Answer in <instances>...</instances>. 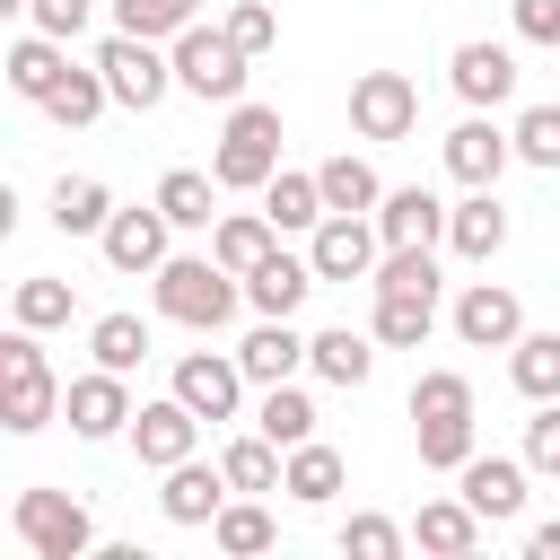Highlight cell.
I'll return each mask as SVG.
<instances>
[{"instance_id":"1","label":"cell","mask_w":560,"mask_h":560,"mask_svg":"<svg viewBox=\"0 0 560 560\" xmlns=\"http://www.w3.org/2000/svg\"><path fill=\"white\" fill-rule=\"evenodd\" d=\"M149 280H158V315L166 324H192V332H219L236 315V298H245V280L219 254H166Z\"/></svg>"},{"instance_id":"2","label":"cell","mask_w":560,"mask_h":560,"mask_svg":"<svg viewBox=\"0 0 560 560\" xmlns=\"http://www.w3.org/2000/svg\"><path fill=\"white\" fill-rule=\"evenodd\" d=\"M210 175L228 184V192H262L271 175H280V105H228V131H219V149H210Z\"/></svg>"},{"instance_id":"3","label":"cell","mask_w":560,"mask_h":560,"mask_svg":"<svg viewBox=\"0 0 560 560\" xmlns=\"http://www.w3.org/2000/svg\"><path fill=\"white\" fill-rule=\"evenodd\" d=\"M52 411H61V385H52L44 350H35V324H9V341H0V429L35 438Z\"/></svg>"},{"instance_id":"4","label":"cell","mask_w":560,"mask_h":560,"mask_svg":"<svg viewBox=\"0 0 560 560\" xmlns=\"http://www.w3.org/2000/svg\"><path fill=\"white\" fill-rule=\"evenodd\" d=\"M166 52H175V88H184V96H201V105H245V61H254V52H245L228 26H184Z\"/></svg>"},{"instance_id":"5","label":"cell","mask_w":560,"mask_h":560,"mask_svg":"<svg viewBox=\"0 0 560 560\" xmlns=\"http://www.w3.org/2000/svg\"><path fill=\"white\" fill-rule=\"evenodd\" d=\"M9 525H18V542H26L35 560H88V551H96V516H88L70 490H18Z\"/></svg>"},{"instance_id":"6","label":"cell","mask_w":560,"mask_h":560,"mask_svg":"<svg viewBox=\"0 0 560 560\" xmlns=\"http://www.w3.org/2000/svg\"><path fill=\"white\" fill-rule=\"evenodd\" d=\"M96 70H105L114 105H131V114H158L166 88H175V52H158L149 35H122V26L96 44Z\"/></svg>"},{"instance_id":"7","label":"cell","mask_w":560,"mask_h":560,"mask_svg":"<svg viewBox=\"0 0 560 560\" xmlns=\"http://www.w3.org/2000/svg\"><path fill=\"white\" fill-rule=\"evenodd\" d=\"M306 262H315L324 280H376L385 236H376V219H368V210H324V219L306 228Z\"/></svg>"},{"instance_id":"8","label":"cell","mask_w":560,"mask_h":560,"mask_svg":"<svg viewBox=\"0 0 560 560\" xmlns=\"http://www.w3.org/2000/svg\"><path fill=\"white\" fill-rule=\"evenodd\" d=\"M420 122V88L402 70H359L350 79V131L359 140H411Z\"/></svg>"},{"instance_id":"9","label":"cell","mask_w":560,"mask_h":560,"mask_svg":"<svg viewBox=\"0 0 560 560\" xmlns=\"http://www.w3.org/2000/svg\"><path fill=\"white\" fill-rule=\"evenodd\" d=\"M508 158H516V131H499L490 114H464V122L446 131V175H455L464 192H490V184L508 175Z\"/></svg>"},{"instance_id":"10","label":"cell","mask_w":560,"mask_h":560,"mask_svg":"<svg viewBox=\"0 0 560 560\" xmlns=\"http://www.w3.org/2000/svg\"><path fill=\"white\" fill-rule=\"evenodd\" d=\"M455 341H464V350H516V341H525V306H516V289L472 280V289L455 298Z\"/></svg>"},{"instance_id":"11","label":"cell","mask_w":560,"mask_h":560,"mask_svg":"<svg viewBox=\"0 0 560 560\" xmlns=\"http://www.w3.org/2000/svg\"><path fill=\"white\" fill-rule=\"evenodd\" d=\"M192 446H201V411H192L184 394H166V402H140V411H131V455H140L149 472L184 464Z\"/></svg>"},{"instance_id":"12","label":"cell","mask_w":560,"mask_h":560,"mask_svg":"<svg viewBox=\"0 0 560 560\" xmlns=\"http://www.w3.org/2000/svg\"><path fill=\"white\" fill-rule=\"evenodd\" d=\"M446 88H455L472 114H490V105H508V96H516V52L472 35V44H455V52H446Z\"/></svg>"},{"instance_id":"13","label":"cell","mask_w":560,"mask_h":560,"mask_svg":"<svg viewBox=\"0 0 560 560\" xmlns=\"http://www.w3.org/2000/svg\"><path fill=\"white\" fill-rule=\"evenodd\" d=\"M245 385H254V376L236 368V350H228V359H219V350L175 359V394H184L201 420H236V411H245Z\"/></svg>"},{"instance_id":"14","label":"cell","mask_w":560,"mask_h":560,"mask_svg":"<svg viewBox=\"0 0 560 560\" xmlns=\"http://www.w3.org/2000/svg\"><path fill=\"white\" fill-rule=\"evenodd\" d=\"M166 228H175V219H166V210H158V192H149L140 210H114L96 245H105V262H114V271H158V262H166Z\"/></svg>"},{"instance_id":"15","label":"cell","mask_w":560,"mask_h":560,"mask_svg":"<svg viewBox=\"0 0 560 560\" xmlns=\"http://www.w3.org/2000/svg\"><path fill=\"white\" fill-rule=\"evenodd\" d=\"M61 411H70V429L79 438H114V429H131V385L114 376V368H88V376H70V394H61Z\"/></svg>"},{"instance_id":"16","label":"cell","mask_w":560,"mask_h":560,"mask_svg":"<svg viewBox=\"0 0 560 560\" xmlns=\"http://www.w3.org/2000/svg\"><path fill=\"white\" fill-rule=\"evenodd\" d=\"M525 472H534L525 455H472V464L455 472V490H464L490 525H516V516H525Z\"/></svg>"},{"instance_id":"17","label":"cell","mask_w":560,"mask_h":560,"mask_svg":"<svg viewBox=\"0 0 560 560\" xmlns=\"http://www.w3.org/2000/svg\"><path fill=\"white\" fill-rule=\"evenodd\" d=\"M228 464H201V455H184V464H166V490H158V508H166V525H210L219 508H228Z\"/></svg>"},{"instance_id":"18","label":"cell","mask_w":560,"mask_h":560,"mask_svg":"<svg viewBox=\"0 0 560 560\" xmlns=\"http://www.w3.org/2000/svg\"><path fill=\"white\" fill-rule=\"evenodd\" d=\"M481 534H490V516H481L464 490H455V499H429V508L411 516V542H420V551H438V560H472V551H481Z\"/></svg>"},{"instance_id":"19","label":"cell","mask_w":560,"mask_h":560,"mask_svg":"<svg viewBox=\"0 0 560 560\" xmlns=\"http://www.w3.org/2000/svg\"><path fill=\"white\" fill-rule=\"evenodd\" d=\"M368 219H376L385 245H438V236H446V201H438L429 184H394Z\"/></svg>"},{"instance_id":"20","label":"cell","mask_w":560,"mask_h":560,"mask_svg":"<svg viewBox=\"0 0 560 560\" xmlns=\"http://www.w3.org/2000/svg\"><path fill=\"white\" fill-rule=\"evenodd\" d=\"M315 280H324V271H315L306 254H280V245H271V254L245 271V306H254V315H298Z\"/></svg>"},{"instance_id":"21","label":"cell","mask_w":560,"mask_h":560,"mask_svg":"<svg viewBox=\"0 0 560 560\" xmlns=\"http://www.w3.org/2000/svg\"><path fill=\"white\" fill-rule=\"evenodd\" d=\"M236 368H245L254 385H289V376L306 368V332H298L289 315H262V324L236 341Z\"/></svg>"},{"instance_id":"22","label":"cell","mask_w":560,"mask_h":560,"mask_svg":"<svg viewBox=\"0 0 560 560\" xmlns=\"http://www.w3.org/2000/svg\"><path fill=\"white\" fill-rule=\"evenodd\" d=\"M0 70H9V88H18L26 105H44V96L61 88V70H70V52H61V35H44V26H26V35L9 44V61H0Z\"/></svg>"},{"instance_id":"23","label":"cell","mask_w":560,"mask_h":560,"mask_svg":"<svg viewBox=\"0 0 560 560\" xmlns=\"http://www.w3.org/2000/svg\"><path fill=\"white\" fill-rule=\"evenodd\" d=\"M446 245H455L464 262H490V254L508 245V210H499V184H490V192H464V201L446 210Z\"/></svg>"},{"instance_id":"24","label":"cell","mask_w":560,"mask_h":560,"mask_svg":"<svg viewBox=\"0 0 560 560\" xmlns=\"http://www.w3.org/2000/svg\"><path fill=\"white\" fill-rule=\"evenodd\" d=\"M376 332H350V324H324V332H306V368L324 376V385H368L376 376V350H368Z\"/></svg>"},{"instance_id":"25","label":"cell","mask_w":560,"mask_h":560,"mask_svg":"<svg viewBox=\"0 0 560 560\" xmlns=\"http://www.w3.org/2000/svg\"><path fill=\"white\" fill-rule=\"evenodd\" d=\"M368 332H376L385 350H420V341L438 332V298H420V289H376Z\"/></svg>"},{"instance_id":"26","label":"cell","mask_w":560,"mask_h":560,"mask_svg":"<svg viewBox=\"0 0 560 560\" xmlns=\"http://www.w3.org/2000/svg\"><path fill=\"white\" fill-rule=\"evenodd\" d=\"M341 481H350V464L324 446V438H306V446H289V472H280V490L298 499V508H332L341 499Z\"/></svg>"},{"instance_id":"27","label":"cell","mask_w":560,"mask_h":560,"mask_svg":"<svg viewBox=\"0 0 560 560\" xmlns=\"http://www.w3.org/2000/svg\"><path fill=\"white\" fill-rule=\"evenodd\" d=\"M219 175H201V166H166L158 175V210L175 219V228H219Z\"/></svg>"},{"instance_id":"28","label":"cell","mask_w":560,"mask_h":560,"mask_svg":"<svg viewBox=\"0 0 560 560\" xmlns=\"http://www.w3.org/2000/svg\"><path fill=\"white\" fill-rule=\"evenodd\" d=\"M105 219H114L105 175H61V184H52V228H61V236H105Z\"/></svg>"},{"instance_id":"29","label":"cell","mask_w":560,"mask_h":560,"mask_svg":"<svg viewBox=\"0 0 560 560\" xmlns=\"http://www.w3.org/2000/svg\"><path fill=\"white\" fill-rule=\"evenodd\" d=\"M271 245H280V228H271V210H228V219L210 228V254H219V262H228L236 280H245V271H254V262H262Z\"/></svg>"},{"instance_id":"30","label":"cell","mask_w":560,"mask_h":560,"mask_svg":"<svg viewBox=\"0 0 560 560\" xmlns=\"http://www.w3.org/2000/svg\"><path fill=\"white\" fill-rule=\"evenodd\" d=\"M210 542H219L228 560H254V551H271V542H280V525H271V508L245 490V499H228V508L210 516Z\"/></svg>"},{"instance_id":"31","label":"cell","mask_w":560,"mask_h":560,"mask_svg":"<svg viewBox=\"0 0 560 560\" xmlns=\"http://www.w3.org/2000/svg\"><path fill=\"white\" fill-rule=\"evenodd\" d=\"M105 105H114V88H105V70H96V61H88V70L70 61V70H61V88L44 96V114H52L61 131H88V122H96Z\"/></svg>"},{"instance_id":"32","label":"cell","mask_w":560,"mask_h":560,"mask_svg":"<svg viewBox=\"0 0 560 560\" xmlns=\"http://www.w3.org/2000/svg\"><path fill=\"white\" fill-rule=\"evenodd\" d=\"M508 385H516L525 402H551V394H560V332H525V341L508 350Z\"/></svg>"},{"instance_id":"33","label":"cell","mask_w":560,"mask_h":560,"mask_svg":"<svg viewBox=\"0 0 560 560\" xmlns=\"http://www.w3.org/2000/svg\"><path fill=\"white\" fill-rule=\"evenodd\" d=\"M315 184H324V210H376V201H385L376 166H368V158H350V149H341V158H324V166H315Z\"/></svg>"},{"instance_id":"34","label":"cell","mask_w":560,"mask_h":560,"mask_svg":"<svg viewBox=\"0 0 560 560\" xmlns=\"http://www.w3.org/2000/svg\"><path fill=\"white\" fill-rule=\"evenodd\" d=\"M114 26L149 35V44H175L184 26H201V0H114Z\"/></svg>"},{"instance_id":"35","label":"cell","mask_w":560,"mask_h":560,"mask_svg":"<svg viewBox=\"0 0 560 560\" xmlns=\"http://www.w3.org/2000/svg\"><path fill=\"white\" fill-rule=\"evenodd\" d=\"M88 350H96V368L131 376V368L149 359V324H140V315H96V324H88Z\"/></svg>"},{"instance_id":"36","label":"cell","mask_w":560,"mask_h":560,"mask_svg":"<svg viewBox=\"0 0 560 560\" xmlns=\"http://www.w3.org/2000/svg\"><path fill=\"white\" fill-rule=\"evenodd\" d=\"M254 429H262L271 446H306V438H315V402H306L298 385H262V411H254Z\"/></svg>"},{"instance_id":"37","label":"cell","mask_w":560,"mask_h":560,"mask_svg":"<svg viewBox=\"0 0 560 560\" xmlns=\"http://www.w3.org/2000/svg\"><path fill=\"white\" fill-rule=\"evenodd\" d=\"M219 464H228V481H236V490H280L289 446H271V438L254 429V438H228V455H219Z\"/></svg>"},{"instance_id":"38","label":"cell","mask_w":560,"mask_h":560,"mask_svg":"<svg viewBox=\"0 0 560 560\" xmlns=\"http://www.w3.org/2000/svg\"><path fill=\"white\" fill-rule=\"evenodd\" d=\"M70 306H79V298H70V280H52V271H26V280H18V298H9V315H18V324H35V332L70 324Z\"/></svg>"},{"instance_id":"39","label":"cell","mask_w":560,"mask_h":560,"mask_svg":"<svg viewBox=\"0 0 560 560\" xmlns=\"http://www.w3.org/2000/svg\"><path fill=\"white\" fill-rule=\"evenodd\" d=\"M472 455H481L472 411H455V420H420V464H429V472H464Z\"/></svg>"},{"instance_id":"40","label":"cell","mask_w":560,"mask_h":560,"mask_svg":"<svg viewBox=\"0 0 560 560\" xmlns=\"http://www.w3.org/2000/svg\"><path fill=\"white\" fill-rule=\"evenodd\" d=\"M262 210H271V228H315L324 219V184L315 175H271L262 184Z\"/></svg>"},{"instance_id":"41","label":"cell","mask_w":560,"mask_h":560,"mask_svg":"<svg viewBox=\"0 0 560 560\" xmlns=\"http://www.w3.org/2000/svg\"><path fill=\"white\" fill-rule=\"evenodd\" d=\"M455 411H472V376H464V368H420L411 420H455Z\"/></svg>"},{"instance_id":"42","label":"cell","mask_w":560,"mask_h":560,"mask_svg":"<svg viewBox=\"0 0 560 560\" xmlns=\"http://www.w3.org/2000/svg\"><path fill=\"white\" fill-rule=\"evenodd\" d=\"M402 542H411V525H394V516H376V508L341 516V551H350V560H394Z\"/></svg>"},{"instance_id":"43","label":"cell","mask_w":560,"mask_h":560,"mask_svg":"<svg viewBox=\"0 0 560 560\" xmlns=\"http://www.w3.org/2000/svg\"><path fill=\"white\" fill-rule=\"evenodd\" d=\"M516 158L542 166V175L560 166V105H525V114H516Z\"/></svg>"},{"instance_id":"44","label":"cell","mask_w":560,"mask_h":560,"mask_svg":"<svg viewBox=\"0 0 560 560\" xmlns=\"http://www.w3.org/2000/svg\"><path fill=\"white\" fill-rule=\"evenodd\" d=\"M219 26H228V35L245 44V52H271V44H280V9H271V0H236V9L219 18Z\"/></svg>"},{"instance_id":"45","label":"cell","mask_w":560,"mask_h":560,"mask_svg":"<svg viewBox=\"0 0 560 560\" xmlns=\"http://www.w3.org/2000/svg\"><path fill=\"white\" fill-rule=\"evenodd\" d=\"M525 464H534V472H560V394L534 402V420H525Z\"/></svg>"},{"instance_id":"46","label":"cell","mask_w":560,"mask_h":560,"mask_svg":"<svg viewBox=\"0 0 560 560\" xmlns=\"http://www.w3.org/2000/svg\"><path fill=\"white\" fill-rule=\"evenodd\" d=\"M26 18H35V26H44V35H61V44H70V35H79V26H88V18H96V0H35V9H26Z\"/></svg>"},{"instance_id":"47","label":"cell","mask_w":560,"mask_h":560,"mask_svg":"<svg viewBox=\"0 0 560 560\" xmlns=\"http://www.w3.org/2000/svg\"><path fill=\"white\" fill-rule=\"evenodd\" d=\"M516 35H525V44H551V52H560V0H516Z\"/></svg>"},{"instance_id":"48","label":"cell","mask_w":560,"mask_h":560,"mask_svg":"<svg viewBox=\"0 0 560 560\" xmlns=\"http://www.w3.org/2000/svg\"><path fill=\"white\" fill-rule=\"evenodd\" d=\"M525 551H534V560H560V516H551V525H534V534H525Z\"/></svg>"},{"instance_id":"49","label":"cell","mask_w":560,"mask_h":560,"mask_svg":"<svg viewBox=\"0 0 560 560\" xmlns=\"http://www.w3.org/2000/svg\"><path fill=\"white\" fill-rule=\"evenodd\" d=\"M0 9H18V18H26V9H35V0H0Z\"/></svg>"}]
</instances>
